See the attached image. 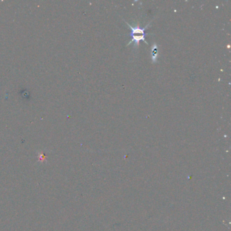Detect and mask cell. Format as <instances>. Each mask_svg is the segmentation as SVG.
<instances>
[{
	"instance_id": "cell-1",
	"label": "cell",
	"mask_w": 231,
	"mask_h": 231,
	"mask_svg": "<svg viewBox=\"0 0 231 231\" xmlns=\"http://www.w3.org/2000/svg\"><path fill=\"white\" fill-rule=\"evenodd\" d=\"M128 26H130V27L132 29V32H131V36L132 37V41L130 42V44H128V45H130L132 42H134L136 43V44H138L140 40H143L146 44H147V42L145 41V37H146V33H145V31L148 27L149 25H147L146 27L144 28H140L139 27H133L132 26H130L129 24L127 23Z\"/></svg>"
},
{
	"instance_id": "cell-2",
	"label": "cell",
	"mask_w": 231,
	"mask_h": 231,
	"mask_svg": "<svg viewBox=\"0 0 231 231\" xmlns=\"http://www.w3.org/2000/svg\"><path fill=\"white\" fill-rule=\"evenodd\" d=\"M153 61L156 62L157 58V45L154 44L153 46Z\"/></svg>"
},
{
	"instance_id": "cell-3",
	"label": "cell",
	"mask_w": 231,
	"mask_h": 231,
	"mask_svg": "<svg viewBox=\"0 0 231 231\" xmlns=\"http://www.w3.org/2000/svg\"><path fill=\"white\" fill-rule=\"evenodd\" d=\"M39 161L44 162L45 161V156L44 154H41L39 155Z\"/></svg>"
}]
</instances>
